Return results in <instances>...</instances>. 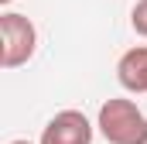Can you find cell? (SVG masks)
<instances>
[{"label": "cell", "mask_w": 147, "mask_h": 144, "mask_svg": "<svg viewBox=\"0 0 147 144\" xmlns=\"http://www.w3.org/2000/svg\"><path fill=\"white\" fill-rule=\"evenodd\" d=\"M96 127L106 144H147V117L127 96L106 100L96 113Z\"/></svg>", "instance_id": "cell-1"}, {"label": "cell", "mask_w": 147, "mask_h": 144, "mask_svg": "<svg viewBox=\"0 0 147 144\" xmlns=\"http://www.w3.org/2000/svg\"><path fill=\"white\" fill-rule=\"evenodd\" d=\"M38 52V28L28 14L7 10L0 14V65L3 69H21L34 58Z\"/></svg>", "instance_id": "cell-2"}, {"label": "cell", "mask_w": 147, "mask_h": 144, "mask_svg": "<svg viewBox=\"0 0 147 144\" xmlns=\"http://www.w3.org/2000/svg\"><path fill=\"white\" fill-rule=\"evenodd\" d=\"M38 144H92V124L82 110H58L45 124Z\"/></svg>", "instance_id": "cell-3"}, {"label": "cell", "mask_w": 147, "mask_h": 144, "mask_svg": "<svg viewBox=\"0 0 147 144\" xmlns=\"http://www.w3.org/2000/svg\"><path fill=\"white\" fill-rule=\"evenodd\" d=\"M116 82L127 93H147V45L127 48L116 62Z\"/></svg>", "instance_id": "cell-4"}, {"label": "cell", "mask_w": 147, "mask_h": 144, "mask_svg": "<svg viewBox=\"0 0 147 144\" xmlns=\"http://www.w3.org/2000/svg\"><path fill=\"white\" fill-rule=\"evenodd\" d=\"M130 28L140 38H147V0H137L134 10H130Z\"/></svg>", "instance_id": "cell-5"}, {"label": "cell", "mask_w": 147, "mask_h": 144, "mask_svg": "<svg viewBox=\"0 0 147 144\" xmlns=\"http://www.w3.org/2000/svg\"><path fill=\"white\" fill-rule=\"evenodd\" d=\"M10 144H31V141H24V137H17V141H10Z\"/></svg>", "instance_id": "cell-6"}, {"label": "cell", "mask_w": 147, "mask_h": 144, "mask_svg": "<svg viewBox=\"0 0 147 144\" xmlns=\"http://www.w3.org/2000/svg\"><path fill=\"white\" fill-rule=\"evenodd\" d=\"M0 3H3V7H7V3H14V0H0Z\"/></svg>", "instance_id": "cell-7"}]
</instances>
